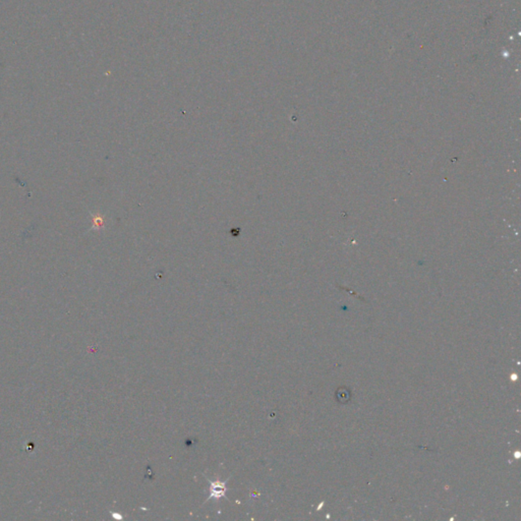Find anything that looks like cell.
<instances>
[{
	"label": "cell",
	"mask_w": 521,
	"mask_h": 521,
	"mask_svg": "<svg viewBox=\"0 0 521 521\" xmlns=\"http://www.w3.org/2000/svg\"><path fill=\"white\" fill-rule=\"evenodd\" d=\"M208 481L210 483V494H209V497L207 498V501L212 500V499L218 501L219 499L225 497V494L227 491V488H226L227 480L220 481L218 479H216V480L208 479Z\"/></svg>",
	"instance_id": "6da1fadb"
},
{
	"label": "cell",
	"mask_w": 521,
	"mask_h": 521,
	"mask_svg": "<svg viewBox=\"0 0 521 521\" xmlns=\"http://www.w3.org/2000/svg\"><path fill=\"white\" fill-rule=\"evenodd\" d=\"M112 516L115 517L116 519H122V517L119 514H116V513H112Z\"/></svg>",
	"instance_id": "7a4b0ae2"
}]
</instances>
